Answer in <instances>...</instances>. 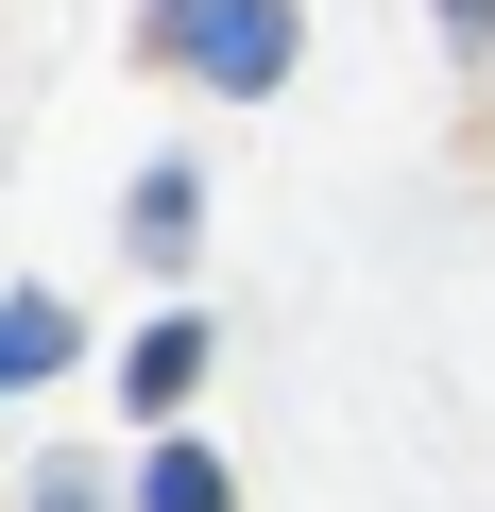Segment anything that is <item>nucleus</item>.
<instances>
[{
	"label": "nucleus",
	"instance_id": "nucleus-1",
	"mask_svg": "<svg viewBox=\"0 0 495 512\" xmlns=\"http://www.w3.org/2000/svg\"><path fill=\"white\" fill-rule=\"evenodd\" d=\"M171 52H188L205 86H239V103H257V86H291L308 18H291V0H188V18H171Z\"/></svg>",
	"mask_w": 495,
	"mask_h": 512
},
{
	"label": "nucleus",
	"instance_id": "nucleus-2",
	"mask_svg": "<svg viewBox=\"0 0 495 512\" xmlns=\"http://www.w3.org/2000/svg\"><path fill=\"white\" fill-rule=\"evenodd\" d=\"M120 393H137V410H188V393H205V325H154V342L120 359Z\"/></svg>",
	"mask_w": 495,
	"mask_h": 512
},
{
	"label": "nucleus",
	"instance_id": "nucleus-3",
	"mask_svg": "<svg viewBox=\"0 0 495 512\" xmlns=\"http://www.w3.org/2000/svg\"><path fill=\"white\" fill-rule=\"evenodd\" d=\"M137 512H239V478H222L205 444H154V461H137Z\"/></svg>",
	"mask_w": 495,
	"mask_h": 512
},
{
	"label": "nucleus",
	"instance_id": "nucleus-4",
	"mask_svg": "<svg viewBox=\"0 0 495 512\" xmlns=\"http://www.w3.org/2000/svg\"><path fill=\"white\" fill-rule=\"evenodd\" d=\"M52 359H69V308H52V291H35V308H18V325H0V376H52Z\"/></svg>",
	"mask_w": 495,
	"mask_h": 512
},
{
	"label": "nucleus",
	"instance_id": "nucleus-5",
	"mask_svg": "<svg viewBox=\"0 0 495 512\" xmlns=\"http://www.w3.org/2000/svg\"><path fill=\"white\" fill-rule=\"evenodd\" d=\"M35 512H103V478H86V461H52V478H35Z\"/></svg>",
	"mask_w": 495,
	"mask_h": 512
},
{
	"label": "nucleus",
	"instance_id": "nucleus-6",
	"mask_svg": "<svg viewBox=\"0 0 495 512\" xmlns=\"http://www.w3.org/2000/svg\"><path fill=\"white\" fill-rule=\"evenodd\" d=\"M444 35H461V52H495V0H444Z\"/></svg>",
	"mask_w": 495,
	"mask_h": 512
}]
</instances>
